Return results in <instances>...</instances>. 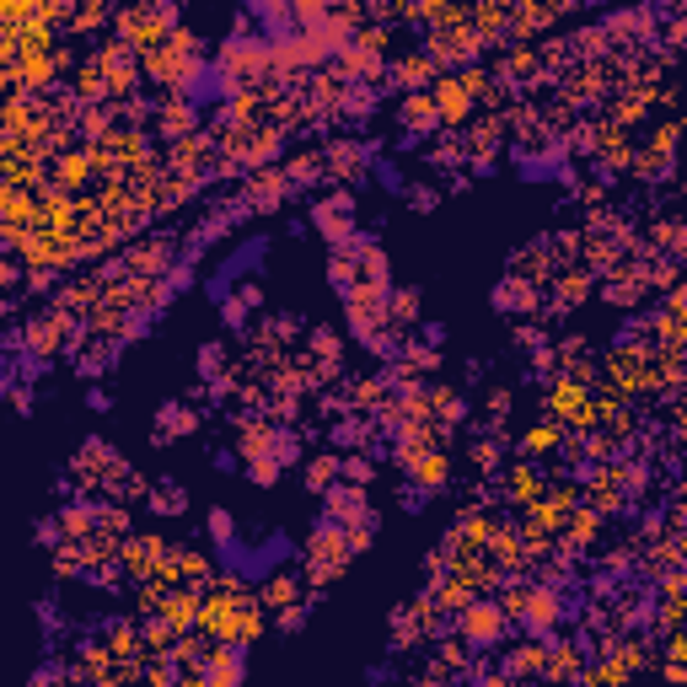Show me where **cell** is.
I'll return each mask as SVG.
<instances>
[{
  "mask_svg": "<svg viewBox=\"0 0 687 687\" xmlns=\"http://www.w3.org/2000/svg\"><path fill=\"white\" fill-rule=\"evenodd\" d=\"M462 629L473 633L478 644H494V639H500V629H505V623H500V612H494V607H483V602H473V607H467V618H462Z\"/></svg>",
  "mask_w": 687,
  "mask_h": 687,
  "instance_id": "6da1fadb",
  "label": "cell"
},
{
  "mask_svg": "<svg viewBox=\"0 0 687 687\" xmlns=\"http://www.w3.org/2000/svg\"><path fill=\"white\" fill-rule=\"evenodd\" d=\"M467 97H473V92H467V81H441V92H435V114L446 118V124H457L462 118V108H467Z\"/></svg>",
  "mask_w": 687,
  "mask_h": 687,
  "instance_id": "7a4b0ae2",
  "label": "cell"
},
{
  "mask_svg": "<svg viewBox=\"0 0 687 687\" xmlns=\"http://www.w3.org/2000/svg\"><path fill=\"white\" fill-rule=\"evenodd\" d=\"M349 210H354V204H349V194L328 199V204H317V226H323L328 236H334V242H339L344 231H349Z\"/></svg>",
  "mask_w": 687,
  "mask_h": 687,
  "instance_id": "3957f363",
  "label": "cell"
},
{
  "mask_svg": "<svg viewBox=\"0 0 687 687\" xmlns=\"http://www.w3.org/2000/svg\"><path fill=\"white\" fill-rule=\"evenodd\" d=\"M236 677H242V666H236L231 644H215L210 650V687H236Z\"/></svg>",
  "mask_w": 687,
  "mask_h": 687,
  "instance_id": "277c9868",
  "label": "cell"
},
{
  "mask_svg": "<svg viewBox=\"0 0 687 687\" xmlns=\"http://www.w3.org/2000/svg\"><path fill=\"white\" fill-rule=\"evenodd\" d=\"M199 607H204V602H194L188 591H177V596H167V607H162V623H172V629H188V623L199 618Z\"/></svg>",
  "mask_w": 687,
  "mask_h": 687,
  "instance_id": "5b68a950",
  "label": "cell"
},
{
  "mask_svg": "<svg viewBox=\"0 0 687 687\" xmlns=\"http://www.w3.org/2000/svg\"><path fill=\"white\" fill-rule=\"evenodd\" d=\"M435 97H430V92H413V97H408V103H403V124H408V129H430V124H435Z\"/></svg>",
  "mask_w": 687,
  "mask_h": 687,
  "instance_id": "8992f818",
  "label": "cell"
},
{
  "mask_svg": "<svg viewBox=\"0 0 687 687\" xmlns=\"http://www.w3.org/2000/svg\"><path fill=\"white\" fill-rule=\"evenodd\" d=\"M328 511H334V521H360V511H365V500H360V489H334L328 494Z\"/></svg>",
  "mask_w": 687,
  "mask_h": 687,
  "instance_id": "52a82bcc",
  "label": "cell"
},
{
  "mask_svg": "<svg viewBox=\"0 0 687 687\" xmlns=\"http://www.w3.org/2000/svg\"><path fill=\"white\" fill-rule=\"evenodd\" d=\"M413 478H419L424 489H441V483H446V457H419L413 462Z\"/></svg>",
  "mask_w": 687,
  "mask_h": 687,
  "instance_id": "ba28073f",
  "label": "cell"
},
{
  "mask_svg": "<svg viewBox=\"0 0 687 687\" xmlns=\"http://www.w3.org/2000/svg\"><path fill=\"white\" fill-rule=\"evenodd\" d=\"M156 424H162V430H156L162 441H167V435H188V424H194V413H188V408H162V419H156Z\"/></svg>",
  "mask_w": 687,
  "mask_h": 687,
  "instance_id": "9c48e42d",
  "label": "cell"
},
{
  "mask_svg": "<svg viewBox=\"0 0 687 687\" xmlns=\"http://www.w3.org/2000/svg\"><path fill=\"white\" fill-rule=\"evenodd\" d=\"M537 489H543V483H537L532 467H515L511 473V500H537Z\"/></svg>",
  "mask_w": 687,
  "mask_h": 687,
  "instance_id": "30bf717a",
  "label": "cell"
},
{
  "mask_svg": "<svg viewBox=\"0 0 687 687\" xmlns=\"http://www.w3.org/2000/svg\"><path fill=\"white\" fill-rule=\"evenodd\" d=\"M264 602H269V607H290V602H295V580H269Z\"/></svg>",
  "mask_w": 687,
  "mask_h": 687,
  "instance_id": "8fae6325",
  "label": "cell"
},
{
  "mask_svg": "<svg viewBox=\"0 0 687 687\" xmlns=\"http://www.w3.org/2000/svg\"><path fill=\"white\" fill-rule=\"evenodd\" d=\"M500 306H505V312H511V306L526 312V306H532V290L526 285H500Z\"/></svg>",
  "mask_w": 687,
  "mask_h": 687,
  "instance_id": "7c38bea8",
  "label": "cell"
},
{
  "mask_svg": "<svg viewBox=\"0 0 687 687\" xmlns=\"http://www.w3.org/2000/svg\"><path fill=\"white\" fill-rule=\"evenodd\" d=\"M553 441H559V430H553V424H537V430L526 435V452H548Z\"/></svg>",
  "mask_w": 687,
  "mask_h": 687,
  "instance_id": "4fadbf2b",
  "label": "cell"
},
{
  "mask_svg": "<svg viewBox=\"0 0 687 687\" xmlns=\"http://www.w3.org/2000/svg\"><path fill=\"white\" fill-rule=\"evenodd\" d=\"M65 532H70V537L92 532V511H81V505H75V511H65Z\"/></svg>",
  "mask_w": 687,
  "mask_h": 687,
  "instance_id": "5bb4252c",
  "label": "cell"
}]
</instances>
